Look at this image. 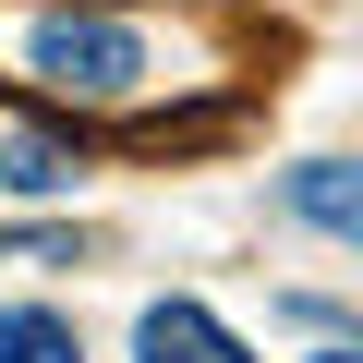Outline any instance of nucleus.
I'll return each mask as SVG.
<instances>
[{"instance_id":"1","label":"nucleus","mask_w":363,"mask_h":363,"mask_svg":"<svg viewBox=\"0 0 363 363\" xmlns=\"http://www.w3.org/2000/svg\"><path fill=\"white\" fill-rule=\"evenodd\" d=\"M13 49H25V85L73 97V109H121L145 85V25L97 13V0H37V13H13Z\"/></svg>"},{"instance_id":"2","label":"nucleus","mask_w":363,"mask_h":363,"mask_svg":"<svg viewBox=\"0 0 363 363\" xmlns=\"http://www.w3.org/2000/svg\"><path fill=\"white\" fill-rule=\"evenodd\" d=\"M133 351H145V363H255V351H242V339H230L206 303H145Z\"/></svg>"},{"instance_id":"3","label":"nucleus","mask_w":363,"mask_h":363,"mask_svg":"<svg viewBox=\"0 0 363 363\" xmlns=\"http://www.w3.org/2000/svg\"><path fill=\"white\" fill-rule=\"evenodd\" d=\"M291 218H315V230L363 242V169H351V157H315V169H291Z\"/></svg>"},{"instance_id":"4","label":"nucleus","mask_w":363,"mask_h":363,"mask_svg":"<svg viewBox=\"0 0 363 363\" xmlns=\"http://www.w3.org/2000/svg\"><path fill=\"white\" fill-rule=\"evenodd\" d=\"M0 363H85V339L49 303H0Z\"/></svg>"},{"instance_id":"5","label":"nucleus","mask_w":363,"mask_h":363,"mask_svg":"<svg viewBox=\"0 0 363 363\" xmlns=\"http://www.w3.org/2000/svg\"><path fill=\"white\" fill-rule=\"evenodd\" d=\"M0 182H13V194H61V182H73V157H61L49 133H0Z\"/></svg>"},{"instance_id":"6","label":"nucleus","mask_w":363,"mask_h":363,"mask_svg":"<svg viewBox=\"0 0 363 363\" xmlns=\"http://www.w3.org/2000/svg\"><path fill=\"white\" fill-rule=\"evenodd\" d=\"M315 363H363V351H315Z\"/></svg>"}]
</instances>
